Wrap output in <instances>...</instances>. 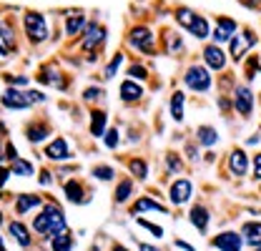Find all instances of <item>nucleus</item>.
<instances>
[{"label":"nucleus","instance_id":"obj_52","mask_svg":"<svg viewBox=\"0 0 261 251\" xmlns=\"http://www.w3.org/2000/svg\"><path fill=\"white\" fill-rule=\"evenodd\" d=\"M0 251H3V249H0Z\"/></svg>","mask_w":261,"mask_h":251},{"label":"nucleus","instance_id":"obj_47","mask_svg":"<svg viewBox=\"0 0 261 251\" xmlns=\"http://www.w3.org/2000/svg\"><path fill=\"white\" fill-rule=\"evenodd\" d=\"M0 161H3V146H0Z\"/></svg>","mask_w":261,"mask_h":251},{"label":"nucleus","instance_id":"obj_14","mask_svg":"<svg viewBox=\"0 0 261 251\" xmlns=\"http://www.w3.org/2000/svg\"><path fill=\"white\" fill-rule=\"evenodd\" d=\"M241 236H244V244H251V246H261V223H244L241 229Z\"/></svg>","mask_w":261,"mask_h":251},{"label":"nucleus","instance_id":"obj_2","mask_svg":"<svg viewBox=\"0 0 261 251\" xmlns=\"http://www.w3.org/2000/svg\"><path fill=\"white\" fill-rule=\"evenodd\" d=\"M184 83L196 91V93H206L208 88H211V73H208V68H201V65H191L189 70H186V76H184Z\"/></svg>","mask_w":261,"mask_h":251},{"label":"nucleus","instance_id":"obj_39","mask_svg":"<svg viewBox=\"0 0 261 251\" xmlns=\"http://www.w3.org/2000/svg\"><path fill=\"white\" fill-rule=\"evenodd\" d=\"M5 81H8V83H15V86H25V83H28V78H23V76H8Z\"/></svg>","mask_w":261,"mask_h":251},{"label":"nucleus","instance_id":"obj_17","mask_svg":"<svg viewBox=\"0 0 261 251\" xmlns=\"http://www.w3.org/2000/svg\"><path fill=\"white\" fill-rule=\"evenodd\" d=\"M196 138H198V143H201V146H216L219 133H216V128H214V126H198Z\"/></svg>","mask_w":261,"mask_h":251},{"label":"nucleus","instance_id":"obj_16","mask_svg":"<svg viewBox=\"0 0 261 251\" xmlns=\"http://www.w3.org/2000/svg\"><path fill=\"white\" fill-rule=\"evenodd\" d=\"M118 93H121V98H123L126 103H133V101H138V98L143 95V88H141L138 83H133V81H123L121 88H118Z\"/></svg>","mask_w":261,"mask_h":251},{"label":"nucleus","instance_id":"obj_36","mask_svg":"<svg viewBox=\"0 0 261 251\" xmlns=\"http://www.w3.org/2000/svg\"><path fill=\"white\" fill-rule=\"evenodd\" d=\"M128 76L130 78H141V81H143V78H146V68H143V65H130Z\"/></svg>","mask_w":261,"mask_h":251},{"label":"nucleus","instance_id":"obj_40","mask_svg":"<svg viewBox=\"0 0 261 251\" xmlns=\"http://www.w3.org/2000/svg\"><path fill=\"white\" fill-rule=\"evenodd\" d=\"M98 95H103V91H98V88H88V91L83 93V98H86V101H96Z\"/></svg>","mask_w":261,"mask_h":251},{"label":"nucleus","instance_id":"obj_46","mask_svg":"<svg viewBox=\"0 0 261 251\" xmlns=\"http://www.w3.org/2000/svg\"><path fill=\"white\" fill-rule=\"evenodd\" d=\"M5 53H8V48H5V45H3V40H0V56H5Z\"/></svg>","mask_w":261,"mask_h":251},{"label":"nucleus","instance_id":"obj_22","mask_svg":"<svg viewBox=\"0 0 261 251\" xmlns=\"http://www.w3.org/2000/svg\"><path fill=\"white\" fill-rule=\"evenodd\" d=\"M10 234L15 236V241H18L20 246H31V236H28V229H25L23 223L13 221V223H10Z\"/></svg>","mask_w":261,"mask_h":251},{"label":"nucleus","instance_id":"obj_49","mask_svg":"<svg viewBox=\"0 0 261 251\" xmlns=\"http://www.w3.org/2000/svg\"><path fill=\"white\" fill-rule=\"evenodd\" d=\"M116 251H126V249H116Z\"/></svg>","mask_w":261,"mask_h":251},{"label":"nucleus","instance_id":"obj_10","mask_svg":"<svg viewBox=\"0 0 261 251\" xmlns=\"http://www.w3.org/2000/svg\"><path fill=\"white\" fill-rule=\"evenodd\" d=\"M3 106L5 108H13V111H20V108H28L31 106V98H28V93H20V91L8 88L3 93Z\"/></svg>","mask_w":261,"mask_h":251},{"label":"nucleus","instance_id":"obj_9","mask_svg":"<svg viewBox=\"0 0 261 251\" xmlns=\"http://www.w3.org/2000/svg\"><path fill=\"white\" fill-rule=\"evenodd\" d=\"M214 246L221 251H241L244 239H241L239 234H233V231H226V234H219V236L214 239Z\"/></svg>","mask_w":261,"mask_h":251},{"label":"nucleus","instance_id":"obj_35","mask_svg":"<svg viewBox=\"0 0 261 251\" xmlns=\"http://www.w3.org/2000/svg\"><path fill=\"white\" fill-rule=\"evenodd\" d=\"M106 146H108V148H116V146H118V131H116V128H111V131L106 133Z\"/></svg>","mask_w":261,"mask_h":251},{"label":"nucleus","instance_id":"obj_48","mask_svg":"<svg viewBox=\"0 0 261 251\" xmlns=\"http://www.w3.org/2000/svg\"><path fill=\"white\" fill-rule=\"evenodd\" d=\"M0 223H3V214H0Z\"/></svg>","mask_w":261,"mask_h":251},{"label":"nucleus","instance_id":"obj_45","mask_svg":"<svg viewBox=\"0 0 261 251\" xmlns=\"http://www.w3.org/2000/svg\"><path fill=\"white\" fill-rule=\"evenodd\" d=\"M8 176H10V173H8V171H5V168H0V186H3V184H5V181H8Z\"/></svg>","mask_w":261,"mask_h":251},{"label":"nucleus","instance_id":"obj_38","mask_svg":"<svg viewBox=\"0 0 261 251\" xmlns=\"http://www.w3.org/2000/svg\"><path fill=\"white\" fill-rule=\"evenodd\" d=\"M168 166H171V171H181V161H178V156L176 154H168Z\"/></svg>","mask_w":261,"mask_h":251},{"label":"nucleus","instance_id":"obj_8","mask_svg":"<svg viewBox=\"0 0 261 251\" xmlns=\"http://www.w3.org/2000/svg\"><path fill=\"white\" fill-rule=\"evenodd\" d=\"M203 61L206 65L211 68V70H224L226 68V53L221 51V45H206L203 48Z\"/></svg>","mask_w":261,"mask_h":251},{"label":"nucleus","instance_id":"obj_3","mask_svg":"<svg viewBox=\"0 0 261 251\" xmlns=\"http://www.w3.org/2000/svg\"><path fill=\"white\" fill-rule=\"evenodd\" d=\"M23 26H25V33L33 40H45L48 38V23H45V18L40 13H25Z\"/></svg>","mask_w":261,"mask_h":251},{"label":"nucleus","instance_id":"obj_1","mask_svg":"<svg viewBox=\"0 0 261 251\" xmlns=\"http://www.w3.org/2000/svg\"><path fill=\"white\" fill-rule=\"evenodd\" d=\"M33 226H35V231L43 234V236H56V234H61L65 229L63 211H61L58 206H45V211H43L40 216H35Z\"/></svg>","mask_w":261,"mask_h":251},{"label":"nucleus","instance_id":"obj_42","mask_svg":"<svg viewBox=\"0 0 261 251\" xmlns=\"http://www.w3.org/2000/svg\"><path fill=\"white\" fill-rule=\"evenodd\" d=\"M254 176H256V179H261V154L254 158Z\"/></svg>","mask_w":261,"mask_h":251},{"label":"nucleus","instance_id":"obj_25","mask_svg":"<svg viewBox=\"0 0 261 251\" xmlns=\"http://www.w3.org/2000/svg\"><path fill=\"white\" fill-rule=\"evenodd\" d=\"M189 33H191L194 38H198V40H206V38L211 35V31H208V20L198 15V18H196V23H194V28H191Z\"/></svg>","mask_w":261,"mask_h":251},{"label":"nucleus","instance_id":"obj_28","mask_svg":"<svg viewBox=\"0 0 261 251\" xmlns=\"http://www.w3.org/2000/svg\"><path fill=\"white\" fill-rule=\"evenodd\" d=\"M73 246V241H70V236L68 234H56V239H53V251H70Z\"/></svg>","mask_w":261,"mask_h":251},{"label":"nucleus","instance_id":"obj_33","mask_svg":"<svg viewBox=\"0 0 261 251\" xmlns=\"http://www.w3.org/2000/svg\"><path fill=\"white\" fill-rule=\"evenodd\" d=\"M93 173H96V179H100V181H111L113 179V168L111 166H98Z\"/></svg>","mask_w":261,"mask_h":251},{"label":"nucleus","instance_id":"obj_44","mask_svg":"<svg viewBox=\"0 0 261 251\" xmlns=\"http://www.w3.org/2000/svg\"><path fill=\"white\" fill-rule=\"evenodd\" d=\"M176 246H178V249H184V251H194V246H189L186 241H176Z\"/></svg>","mask_w":261,"mask_h":251},{"label":"nucleus","instance_id":"obj_12","mask_svg":"<svg viewBox=\"0 0 261 251\" xmlns=\"http://www.w3.org/2000/svg\"><path fill=\"white\" fill-rule=\"evenodd\" d=\"M45 156L53 158V161H65L70 158V148H68V141L65 138H56L48 148H45Z\"/></svg>","mask_w":261,"mask_h":251},{"label":"nucleus","instance_id":"obj_20","mask_svg":"<svg viewBox=\"0 0 261 251\" xmlns=\"http://www.w3.org/2000/svg\"><path fill=\"white\" fill-rule=\"evenodd\" d=\"M196 18H198V15H196L191 8H178V10H176V20H178V26H181V28H186V31H191V28H194Z\"/></svg>","mask_w":261,"mask_h":251},{"label":"nucleus","instance_id":"obj_23","mask_svg":"<svg viewBox=\"0 0 261 251\" xmlns=\"http://www.w3.org/2000/svg\"><path fill=\"white\" fill-rule=\"evenodd\" d=\"M40 204V196H31V193H23L20 198H18V204H15V209H18V214L23 216L25 211H31L33 206H38Z\"/></svg>","mask_w":261,"mask_h":251},{"label":"nucleus","instance_id":"obj_11","mask_svg":"<svg viewBox=\"0 0 261 251\" xmlns=\"http://www.w3.org/2000/svg\"><path fill=\"white\" fill-rule=\"evenodd\" d=\"M103 35L106 31L98 26V23H91L88 28H86V35H83V40H81V45H83V51H93L98 48L100 43H103Z\"/></svg>","mask_w":261,"mask_h":251},{"label":"nucleus","instance_id":"obj_37","mask_svg":"<svg viewBox=\"0 0 261 251\" xmlns=\"http://www.w3.org/2000/svg\"><path fill=\"white\" fill-rule=\"evenodd\" d=\"M138 223H141L143 229H148V231H151L153 236H159V239L163 236V229H159V226H153V223H148V221H141V219H138Z\"/></svg>","mask_w":261,"mask_h":251},{"label":"nucleus","instance_id":"obj_4","mask_svg":"<svg viewBox=\"0 0 261 251\" xmlns=\"http://www.w3.org/2000/svg\"><path fill=\"white\" fill-rule=\"evenodd\" d=\"M128 45L130 48H136V51H141V53H153V35L148 28H133L128 35Z\"/></svg>","mask_w":261,"mask_h":251},{"label":"nucleus","instance_id":"obj_18","mask_svg":"<svg viewBox=\"0 0 261 251\" xmlns=\"http://www.w3.org/2000/svg\"><path fill=\"white\" fill-rule=\"evenodd\" d=\"M184 108H186V95L181 91H176L171 95V116H173V121H184Z\"/></svg>","mask_w":261,"mask_h":251},{"label":"nucleus","instance_id":"obj_32","mask_svg":"<svg viewBox=\"0 0 261 251\" xmlns=\"http://www.w3.org/2000/svg\"><path fill=\"white\" fill-rule=\"evenodd\" d=\"M121 63H123V53H116V56H113V61L106 65V78H113V76H116V70L121 68Z\"/></svg>","mask_w":261,"mask_h":251},{"label":"nucleus","instance_id":"obj_29","mask_svg":"<svg viewBox=\"0 0 261 251\" xmlns=\"http://www.w3.org/2000/svg\"><path fill=\"white\" fill-rule=\"evenodd\" d=\"M13 173H18V176H33V166L28 161L15 158V161H13Z\"/></svg>","mask_w":261,"mask_h":251},{"label":"nucleus","instance_id":"obj_50","mask_svg":"<svg viewBox=\"0 0 261 251\" xmlns=\"http://www.w3.org/2000/svg\"><path fill=\"white\" fill-rule=\"evenodd\" d=\"M256 251H261V246H259V249H256Z\"/></svg>","mask_w":261,"mask_h":251},{"label":"nucleus","instance_id":"obj_24","mask_svg":"<svg viewBox=\"0 0 261 251\" xmlns=\"http://www.w3.org/2000/svg\"><path fill=\"white\" fill-rule=\"evenodd\" d=\"M191 223H194L198 231H206V226H208V211L201 209V206H196L194 211H191Z\"/></svg>","mask_w":261,"mask_h":251},{"label":"nucleus","instance_id":"obj_41","mask_svg":"<svg viewBox=\"0 0 261 251\" xmlns=\"http://www.w3.org/2000/svg\"><path fill=\"white\" fill-rule=\"evenodd\" d=\"M241 5H246V8H251V10H261V0H239Z\"/></svg>","mask_w":261,"mask_h":251},{"label":"nucleus","instance_id":"obj_31","mask_svg":"<svg viewBox=\"0 0 261 251\" xmlns=\"http://www.w3.org/2000/svg\"><path fill=\"white\" fill-rule=\"evenodd\" d=\"M130 188H133L130 186V181L128 179H123V181L118 184V188H116V201H121V204H123V201L130 196Z\"/></svg>","mask_w":261,"mask_h":251},{"label":"nucleus","instance_id":"obj_6","mask_svg":"<svg viewBox=\"0 0 261 251\" xmlns=\"http://www.w3.org/2000/svg\"><path fill=\"white\" fill-rule=\"evenodd\" d=\"M251 45H256V35L251 31H246L244 35H233L231 38V58L233 61H241Z\"/></svg>","mask_w":261,"mask_h":251},{"label":"nucleus","instance_id":"obj_34","mask_svg":"<svg viewBox=\"0 0 261 251\" xmlns=\"http://www.w3.org/2000/svg\"><path fill=\"white\" fill-rule=\"evenodd\" d=\"M45 133H48V128H45V126H35V128L28 131V138H31V141H43V138H45Z\"/></svg>","mask_w":261,"mask_h":251},{"label":"nucleus","instance_id":"obj_21","mask_svg":"<svg viewBox=\"0 0 261 251\" xmlns=\"http://www.w3.org/2000/svg\"><path fill=\"white\" fill-rule=\"evenodd\" d=\"M83 26H86V18H83L81 13L68 15V18H65V35H75L78 31H83Z\"/></svg>","mask_w":261,"mask_h":251},{"label":"nucleus","instance_id":"obj_5","mask_svg":"<svg viewBox=\"0 0 261 251\" xmlns=\"http://www.w3.org/2000/svg\"><path fill=\"white\" fill-rule=\"evenodd\" d=\"M236 31H239V23H236V20L219 15V20H216V31L211 33V38H214L216 45H221V43H228V40L236 35Z\"/></svg>","mask_w":261,"mask_h":251},{"label":"nucleus","instance_id":"obj_43","mask_svg":"<svg viewBox=\"0 0 261 251\" xmlns=\"http://www.w3.org/2000/svg\"><path fill=\"white\" fill-rule=\"evenodd\" d=\"M5 154H8V156H5V158H10V161H15V158H18V156H15V148H13L10 143L5 146Z\"/></svg>","mask_w":261,"mask_h":251},{"label":"nucleus","instance_id":"obj_26","mask_svg":"<svg viewBox=\"0 0 261 251\" xmlns=\"http://www.w3.org/2000/svg\"><path fill=\"white\" fill-rule=\"evenodd\" d=\"M130 171H133V176L136 179H146L148 176V163L146 161H141V158H130Z\"/></svg>","mask_w":261,"mask_h":251},{"label":"nucleus","instance_id":"obj_30","mask_svg":"<svg viewBox=\"0 0 261 251\" xmlns=\"http://www.w3.org/2000/svg\"><path fill=\"white\" fill-rule=\"evenodd\" d=\"M65 193H68V198H70L73 204H78V201H81V193H83V191H81V184H78V181H68V184H65Z\"/></svg>","mask_w":261,"mask_h":251},{"label":"nucleus","instance_id":"obj_13","mask_svg":"<svg viewBox=\"0 0 261 251\" xmlns=\"http://www.w3.org/2000/svg\"><path fill=\"white\" fill-rule=\"evenodd\" d=\"M191 198V184L186 179H178L173 186H171V201L173 204H186Z\"/></svg>","mask_w":261,"mask_h":251},{"label":"nucleus","instance_id":"obj_19","mask_svg":"<svg viewBox=\"0 0 261 251\" xmlns=\"http://www.w3.org/2000/svg\"><path fill=\"white\" fill-rule=\"evenodd\" d=\"M106 123H108V116H106L103 111H93V113H91V133H93L96 138H100V136H103Z\"/></svg>","mask_w":261,"mask_h":251},{"label":"nucleus","instance_id":"obj_7","mask_svg":"<svg viewBox=\"0 0 261 251\" xmlns=\"http://www.w3.org/2000/svg\"><path fill=\"white\" fill-rule=\"evenodd\" d=\"M233 108H236V113H241V116H249V113L254 111V93H251L246 86H239V88H236V93H233Z\"/></svg>","mask_w":261,"mask_h":251},{"label":"nucleus","instance_id":"obj_51","mask_svg":"<svg viewBox=\"0 0 261 251\" xmlns=\"http://www.w3.org/2000/svg\"><path fill=\"white\" fill-rule=\"evenodd\" d=\"M0 246H3V241H0Z\"/></svg>","mask_w":261,"mask_h":251},{"label":"nucleus","instance_id":"obj_27","mask_svg":"<svg viewBox=\"0 0 261 251\" xmlns=\"http://www.w3.org/2000/svg\"><path fill=\"white\" fill-rule=\"evenodd\" d=\"M136 211H166V206L151 201V198H138L136 201Z\"/></svg>","mask_w":261,"mask_h":251},{"label":"nucleus","instance_id":"obj_15","mask_svg":"<svg viewBox=\"0 0 261 251\" xmlns=\"http://www.w3.org/2000/svg\"><path fill=\"white\" fill-rule=\"evenodd\" d=\"M228 166H231V173H233V176H244L246 168H249V158H246L244 151H233V154L228 156Z\"/></svg>","mask_w":261,"mask_h":251}]
</instances>
